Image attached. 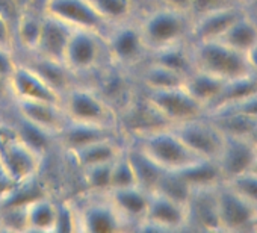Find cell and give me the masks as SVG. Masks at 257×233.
<instances>
[{"instance_id":"obj_40","label":"cell","mask_w":257,"mask_h":233,"mask_svg":"<svg viewBox=\"0 0 257 233\" xmlns=\"http://www.w3.org/2000/svg\"><path fill=\"white\" fill-rule=\"evenodd\" d=\"M215 109H227V110H233V112H237V113H242L248 119L257 122V89L251 94H248L246 97L231 103V104H227V106H221V107H215ZM212 109V110H215ZM209 112V110H207Z\"/></svg>"},{"instance_id":"obj_33","label":"cell","mask_w":257,"mask_h":233,"mask_svg":"<svg viewBox=\"0 0 257 233\" xmlns=\"http://www.w3.org/2000/svg\"><path fill=\"white\" fill-rule=\"evenodd\" d=\"M44 14L26 10L14 28L16 50L20 49L25 53H32L37 49L41 29H43Z\"/></svg>"},{"instance_id":"obj_36","label":"cell","mask_w":257,"mask_h":233,"mask_svg":"<svg viewBox=\"0 0 257 233\" xmlns=\"http://www.w3.org/2000/svg\"><path fill=\"white\" fill-rule=\"evenodd\" d=\"M112 164V162H110ZM110 164H100L80 168L82 182L86 192L104 194L110 188Z\"/></svg>"},{"instance_id":"obj_4","label":"cell","mask_w":257,"mask_h":233,"mask_svg":"<svg viewBox=\"0 0 257 233\" xmlns=\"http://www.w3.org/2000/svg\"><path fill=\"white\" fill-rule=\"evenodd\" d=\"M61 106L68 122L118 128L116 112L86 83H77L68 89L61 98Z\"/></svg>"},{"instance_id":"obj_44","label":"cell","mask_w":257,"mask_h":233,"mask_svg":"<svg viewBox=\"0 0 257 233\" xmlns=\"http://www.w3.org/2000/svg\"><path fill=\"white\" fill-rule=\"evenodd\" d=\"M0 47L16 52L14 29L4 17H0Z\"/></svg>"},{"instance_id":"obj_35","label":"cell","mask_w":257,"mask_h":233,"mask_svg":"<svg viewBox=\"0 0 257 233\" xmlns=\"http://www.w3.org/2000/svg\"><path fill=\"white\" fill-rule=\"evenodd\" d=\"M137 185L135 171L132 167V162L127 155V144L124 150L112 161L110 164V189H121ZM138 186V185H137Z\"/></svg>"},{"instance_id":"obj_7","label":"cell","mask_w":257,"mask_h":233,"mask_svg":"<svg viewBox=\"0 0 257 233\" xmlns=\"http://www.w3.org/2000/svg\"><path fill=\"white\" fill-rule=\"evenodd\" d=\"M127 141L140 146L141 150L165 171H179L198 159L174 132L173 126Z\"/></svg>"},{"instance_id":"obj_31","label":"cell","mask_w":257,"mask_h":233,"mask_svg":"<svg viewBox=\"0 0 257 233\" xmlns=\"http://www.w3.org/2000/svg\"><path fill=\"white\" fill-rule=\"evenodd\" d=\"M149 59L165 65L167 68L182 74L186 77L195 70V62H194V55H192V43H179L165 49H161L158 52L150 53Z\"/></svg>"},{"instance_id":"obj_54","label":"cell","mask_w":257,"mask_h":233,"mask_svg":"<svg viewBox=\"0 0 257 233\" xmlns=\"http://www.w3.org/2000/svg\"><path fill=\"white\" fill-rule=\"evenodd\" d=\"M0 123H2V122H0Z\"/></svg>"},{"instance_id":"obj_29","label":"cell","mask_w":257,"mask_h":233,"mask_svg":"<svg viewBox=\"0 0 257 233\" xmlns=\"http://www.w3.org/2000/svg\"><path fill=\"white\" fill-rule=\"evenodd\" d=\"M56 200L43 194L25 204V231L53 233Z\"/></svg>"},{"instance_id":"obj_2","label":"cell","mask_w":257,"mask_h":233,"mask_svg":"<svg viewBox=\"0 0 257 233\" xmlns=\"http://www.w3.org/2000/svg\"><path fill=\"white\" fill-rule=\"evenodd\" d=\"M44 156L23 141L11 125L0 123V171L11 185L38 177Z\"/></svg>"},{"instance_id":"obj_45","label":"cell","mask_w":257,"mask_h":233,"mask_svg":"<svg viewBox=\"0 0 257 233\" xmlns=\"http://www.w3.org/2000/svg\"><path fill=\"white\" fill-rule=\"evenodd\" d=\"M161 4H164L167 7H171L174 10H179V11L189 13L192 0H161Z\"/></svg>"},{"instance_id":"obj_50","label":"cell","mask_w":257,"mask_h":233,"mask_svg":"<svg viewBox=\"0 0 257 233\" xmlns=\"http://www.w3.org/2000/svg\"><path fill=\"white\" fill-rule=\"evenodd\" d=\"M251 171L257 173V155H255V158H254V162H252V165H251Z\"/></svg>"},{"instance_id":"obj_49","label":"cell","mask_w":257,"mask_h":233,"mask_svg":"<svg viewBox=\"0 0 257 233\" xmlns=\"http://www.w3.org/2000/svg\"><path fill=\"white\" fill-rule=\"evenodd\" d=\"M234 2H236L237 5H240V7H243V8L248 10V7H249V4H251V0H234Z\"/></svg>"},{"instance_id":"obj_26","label":"cell","mask_w":257,"mask_h":233,"mask_svg":"<svg viewBox=\"0 0 257 233\" xmlns=\"http://www.w3.org/2000/svg\"><path fill=\"white\" fill-rule=\"evenodd\" d=\"M227 80L213 76L207 71L195 68L191 74L185 77L183 86L185 89L204 106L206 112L212 109L221 98Z\"/></svg>"},{"instance_id":"obj_19","label":"cell","mask_w":257,"mask_h":233,"mask_svg":"<svg viewBox=\"0 0 257 233\" xmlns=\"http://www.w3.org/2000/svg\"><path fill=\"white\" fill-rule=\"evenodd\" d=\"M257 149L246 137L224 135V144L216 158L224 180L228 182L251 170Z\"/></svg>"},{"instance_id":"obj_12","label":"cell","mask_w":257,"mask_h":233,"mask_svg":"<svg viewBox=\"0 0 257 233\" xmlns=\"http://www.w3.org/2000/svg\"><path fill=\"white\" fill-rule=\"evenodd\" d=\"M188 149L203 159H216L224 144V134L212 123L207 115L173 126Z\"/></svg>"},{"instance_id":"obj_41","label":"cell","mask_w":257,"mask_h":233,"mask_svg":"<svg viewBox=\"0 0 257 233\" xmlns=\"http://www.w3.org/2000/svg\"><path fill=\"white\" fill-rule=\"evenodd\" d=\"M28 0H0V17H4L13 29L26 11Z\"/></svg>"},{"instance_id":"obj_32","label":"cell","mask_w":257,"mask_h":233,"mask_svg":"<svg viewBox=\"0 0 257 233\" xmlns=\"http://www.w3.org/2000/svg\"><path fill=\"white\" fill-rule=\"evenodd\" d=\"M219 40L246 55V52L257 41V16L246 11L231 23Z\"/></svg>"},{"instance_id":"obj_51","label":"cell","mask_w":257,"mask_h":233,"mask_svg":"<svg viewBox=\"0 0 257 233\" xmlns=\"http://www.w3.org/2000/svg\"><path fill=\"white\" fill-rule=\"evenodd\" d=\"M252 231H257V219H255V224H254V228H252Z\"/></svg>"},{"instance_id":"obj_53","label":"cell","mask_w":257,"mask_h":233,"mask_svg":"<svg viewBox=\"0 0 257 233\" xmlns=\"http://www.w3.org/2000/svg\"><path fill=\"white\" fill-rule=\"evenodd\" d=\"M159 2H161V0H159Z\"/></svg>"},{"instance_id":"obj_25","label":"cell","mask_w":257,"mask_h":233,"mask_svg":"<svg viewBox=\"0 0 257 233\" xmlns=\"http://www.w3.org/2000/svg\"><path fill=\"white\" fill-rule=\"evenodd\" d=\"M125 144H127V140L121 135V137L100 140L97 143L88 144L67 155L74 162V165L80 170V168L91 167V165L110 164L124 150Z\"/></svg>"},{"instance_id":"obj_34","label":"cell","mask_w":257,"mask_h":233,"mask_svg":"<svg viewBox=\"0 0 257 233\" xmlns=\"http://www.w3.org/2000/svg\"><path fill=\"white\" fill-rule=\"evenodd\" d=\"M88 2L110 26L132 20L137 13V7L132 0H88Z\"/></svg>"},{"instance_id":"obj_37","label":"cell","mask_w":257,"mask_h":233,"mask_svg":"<svg viewBox=\"0 0 257 233\" xmlns=\"http://www.w3.org/2000/svg\"><path fill=\"white\" fill-rule=\"evenodd\" d=\"M155 191L185 204L192 189L186 185V182L176 171H165Z\"/></svg>"},{"instance_id":"obj_48","label":"cell","mask_w":257,"mask_h":233,"mask_svg":"<svg viewBox=\"0 0 257 233\" xmlns=\"http://www.w3.org/2000/svg\"><path fill=\"white\" fill-rule=\"evenodd\" d=\"M248 13L257 16V0H251V4H249V7H248Z\"/></svg>"},{"instance_id":"obj_27","label":"cell","mask_w":257,"mask_h":233,"mask_svg":"<svg viewBox=\"0 0 257 233\" xmlns=\"http://www.w3.org/2000/svg\"><path fill=\"white\" fill-rule=\"evenodd\" d=\"M176 173L186 182L191 189L216 188L225 182L216 159L198 158L197 161L191 162Z\"/></svg>"},{"instance_id":"obj_11","label":"cell","mask_w":257,"mask_h":233,"mask_svg":"<svg viewBox=\"0 0 257 233\" xmlns=\"http://www.w3.org/2000/svg\"><path fill=\"white\" fill-rule=\"evenodd\" d=\"M143 91V89H141ZM152 104L165 117L171 126L191 122L206 115V109L198 103L185 86L161 89V91H143Z\"/></svg>"},{"instance_id":"obj_3","label":"cell","mask_w":257,"mask_h":233,"mask_svg":"<svg viewBox=\"0 0 257 233\" xmlns=\"http://www.w3.org/2000/svg\"><path fill=\"white\" fill-rule=\"evenodd\" d=\"M195 68L207 71L224 80H233L251 74L246 55L227 46L221 40L192 43Z\"/></svg>"},{"instance_id":"obj_20","label":"cell","mask_w":257,"mask_h":233,"mask_svg":"<svg viewBox=\"0 0 257 233\" xmlns=\"http://www.w3.org/2000/svg\"><path fill=\"white\" fill-rule=\"evenodd\" d=\"M246 11L248 10L240 5H230L195 17L192 22L191 43L219 40L225 34V31L231 26V23Z\"/></svg>"},{"instance_id":"obj_1","label":"cell","mask_w":257,"mask_h":233,"mask_svg":"<svg viewBox=\"0 0 257 233\" xmlns=\"http://www.w3.org/2000/svg\"><path fill=\"white\" fill-rule=\"evenodd\" d=\"M192 16L164 4L146 11L138 20L141 35L150 53L161 49L191 41Z\"/></svg>"},{"instance_id":"obj_15","label":"cell","mask_w":257,"mask_h":233,"mask_svg":"<svg viewBox=\"0 0 257 233\" xmlns=\"http://www.w3.org/2000/svg\"><path fill=\"white\" fill-rule=\"evenodd\" d=\"M185 221H186V210L183 203L153 191L150 192L146 216L137 225L135 230H143V231L185 230Z\"/></svg>"},{"instance_id":"obj_39","label":"cell","mask_w":257,"mask_h":233,"mask_svg":"<svg viewBox=\"0 0 257 233\" xmlns=\"http://www.w3.org/2000/svg\"><path fill=\"white\" fill-rule=\"evenodd\" d=\"M237 194H240L245 200H248L252 206L257 207V173L246 171L231 180L227 182Z\"/></svg>"},{"instance_id":"obj_9","label":"cell","mask_w":257,"mask_h":233,"mask_svg":"<svg viewBox=\"0 0 257 233\" xmlns=\"http://www.w3.org/2000/svg\"><path fill=\"white\" fill-rule=\"evenodd\" d=\"M83 201H74L77 207L79 231L89 233H115L128 230L118 210L113 207L107 194L86 192Z\"/></svg>"},{"instance_id":"obj_46","label":"cell","mask_w":257,"mask_h":233,"mask_svg":"<svg viewBox=\"0 0 257 233\" xmlns=\"http://www.w3.org/2000/svg\"><path fill=\"white\" fill-rule=\"evenodd\" d=\"M246 59L248 64L252 70V73H257V41L252 44V47L246 52Z\"/></svg>"},{"instance_id":"obj_18","label":"cell","mask_w":257,"mask_h":233,"mask_svg":"<svg viewBox=\"0 0 257 233\" xmlns=\"http://www.w3.org/2000/svg\"><path fill=\"white\" fill-rule=\"evenodd\" d=\"M13 110L25 122L55 135L68 123L67 115L61 103L52 101H32V100H13Z\"/></svg>"},{"instance_id":"obj_22","label":"cell","mask_w":257,"mask_h":233,"mask_svg":"<svg viewBox=\"0 0 257 233\" xmlns=\"http://www.w3.org/2000/svg\"><path fill=\"white\" fill-rule=\"evenodd\" d=\"M113 137H121V132L118 128H104V126L68 122L64 126V129L56 135V144L65 153H71L88 144H92L106 138H113Z\"/></svg>"},{"instance_id":"obj_17","label":"cell","mask_w":257,"mask_h":233,"mask_svg":"<svg viewBox=\"0 0 257 233\" xmlns=\"http://www.w3.org/2000/svg\"><path fill=\"white\" fill-rule=\"evenodd\" d=\"M8 85L13 100L61 103V95L38 73L19 59L8 79Z\"/></svg>"},{"instance_id":"obj_21","label":"cell","mask_w":257,"mask_h":233,"mask_svg":"<svg viewBox=\"0 0 257 233\" xmlns=\"http://www.w3.org/2000/svg\"><path fill=\"white\" fill-rule=\"evenodd\" d=\"M106 194L109 200L112 201L113 207L118 210L119 216L127 224V228L135 230L137 225L146 216L149 200H150V192L135 185V186L121 188V189H110Z\"/></svg>"},{"instance_id":"obj_23","label":"cell","mask_w":257,"mask_h":233,"mask_svg":"<svg viewBox=\"0 0 257 233\" xmlns=\"http://www.w3.org/2000/svg\"><path fill=\"white\" fill-rule=\"evenodd\" d=\"M73 31H74L73 28L62 23L61 20L44 14L41 35H40L37 49L35 52H32V55L62 62L64 53H65V49H67V44L70 41Z\"/></svg>"},{"instance_id":"obj_43","label":"cell","mask_w":257,"mask_h":233,"mask_svg":"<svg viewBox=\"0 0 257 233\" xmlns=\"http://www.w3.org/2000/svg\"><path fill=\"white\" fill-rule=\"evenodd\" d=\"M17 64V55L13 50H7L0 47V77L8 80L14 67Z\"/></svg>"},{"instance_id":"obj_16","label":"cell","mask_w":257,"mask_h":233,"mask_svg":"<svg viewBox=\"0 0 257 233\" xmlns=\"http://www.w3.org/2000/svg\"><path fill=\"white\" fill-rule=\"evenodd\" d=\"M216 189L218 186L191 191V195L185 203V210H186L185 230L222 231L219 222Z\"/></svg>"},{"instance_id":"obj_13","label":"cell","mask_w":257,"mask_h":233,"mask_svg":"<svg viewBox=\"0 0 257 233\" xmlns=\"http://www.w3.org/2000/svg\"><path fill=\"white\" fill-rule=\"evenodd\" d=\"M44 14L61 20L73 29L91 31L103 37L110 28L88 0H46Z\"/></svg>"},{"instance_id":"obj_42","label":"cell","mask_w":257,"mask_h":233,"mask_svg":"<svg viewBox=\"0 0 257 233\" xmlns=\"http://www.w3.org/2000/svg\"><path fill=\"white\" fill-rule=\"evenodd\" d=\"M230 5H237V4L234 0H192L189 14L192 16V19H195L198 16L212 13V11H216Z\"/></svg>"},{"instance_id":"obj_10","label":"cell","mask_w":257,"mask_h":233,"mask_svg":"<svg viewBox=\"0 0 257 233\" xmlns=\"http://www.w3.org/2000/svg\"><path fill=\"white\" fill-rule=\"evenodd\" d=\"M118 128L125 140H135L147 134L171 128L170 122L152 104L143 91L118 115Z\"/></svg>"},{"instance_id":"obj_14","label":"cell","mask_w":257,"mask_h":233,"mask_svg":"<svg viewBox=\"0 0 257 233\" xmlns=\"http://www.w3.org/2000/svg\"><path fill=\"white\" fill-rule=\"evenodd\" d=\"M218 212L222 231H252L257 219V207L237 194L227 182L216 189Z\"/></svg>"},{"instance_id":"obj_47","label":"cell","mask_w":257,"mask_h":233,"mask_svg":"<svg viewBox=\"0 0 257 233\" xmlns=\"http://www.w3.org/2000/svg\"><path fill=\"white\" fill-rule=\"evenodd\" d=\"M248 140L254 144V147L257 149V122H254V125H252V128H251V131H249V134H248Z\"/></svg>"},{"instance_id":"obj_5","label":"cell","mask_w":257,"mask_h":233,"mask_svg":"<svg viewBox=\"0 0 257 233\" xmlns=\"http://www.w3.org/2000/svg\"><path fill=\"white\" fill-rule=\"evenodd\" d=\"M104 43L110 64L128 71H137L150 56L135 19L112 25L104 34Z\"/></svg>"},{"instance_id":"obj_30","label":"cell","mask_w":257,"mask_h":233,"mask_svg":"<svg viewBox=\"0 0 257 233\" xmlns=\"http://www.w3.org/2000/svg\"><path fill=\"white\" fill-rule=\"evenodd\" d=\"M127 155L128 159L132 162L135 177H137V185L147 192H153L162 179L165 170H162L152 158H149L140 146H137L132 141H127Z\"/></svg>"},{"instance_id":"obj_24","label":"cell","mask_w":257,"mask_h":233,"mask_svg":"<svg viewBox=\"0 0 257 233\" xmlns=\"http://www.w3.org/2000/svg\"><path fill=\"white\" fill-rule=\"evenodd\" d=\"M19 61L25 62L35 73H38L61 95V98L68 89H71L77 83H83L74 73H71L67 68V65L64 62L46 59V58H41V56H37L32 53H28L26 59H19Z\"/></svg>"},{"instance_id":"obj_8","label":"cell","mask_w":257,"mask_h":233,"mask_svg":"<svg viewBox=\"0 0 257 233\" xmlns=\"http://www.w3.org/2000/svg\"><path fill=\"white\" fill-rule=\"evenodd\" d=\"M94 76V82L86 85H89L116 115L131 104L141 91L138 80L132 77V71L113 64H107Z\"/></svg>"},{"instance_id":"obj_38","label":"cell","mask_w":257,"mask_h":233,"mask_svg":"<svg viewBox=\"0 0 257 233\" xmlns=\"http://www.w3.org/2000/svg\"><path fill=\"white\" fill-rule=\"evenodd\" d=\"M79 231L77 207L71 200L56 201V216L53 233H73Z\"/></svg>"},{"instance_id":"obj_28","label":"cell","mask_w":257,"mask_h":233,"mask_svg":"<svg viewBox=\"0 0 257 233\" xmlns=\"http://www.w3.org/2000/svg\"><path fill=\"white\" fill-rule=\"evenodd\" d=\"M137 80L143 91H161L182 86L185 77L165 65H161L152 59H147L137 70Z\"/></svg>"},{"instance_id":"obj_52","label":"cell","mask_w":257,"mask_h":233,"mask_svg":"<svg viewBox=\"0 0 257 233\" xmlns=\"http://www.w3.org/2000/svg\"><path fill=\"white\" fill-rule=\"evenodd\" d=\"M255 76H257V73H255Z\"/></svg>"},{"instance_id":"obj_6","label":"cell","mask_w":257,"mask_h":233,"mask_svg":"<svg viewBox=\"0 0 257 233\" xmlns=\"http://www.w3.org/2000/svg\"><path fill=\"white\" fill-rule=\"evenodd\" d=\"M62 62L80 80L86 76H94L103 67L110 64L104 37L97 32L74 29Z\"/></svg>"}]
</instances>
